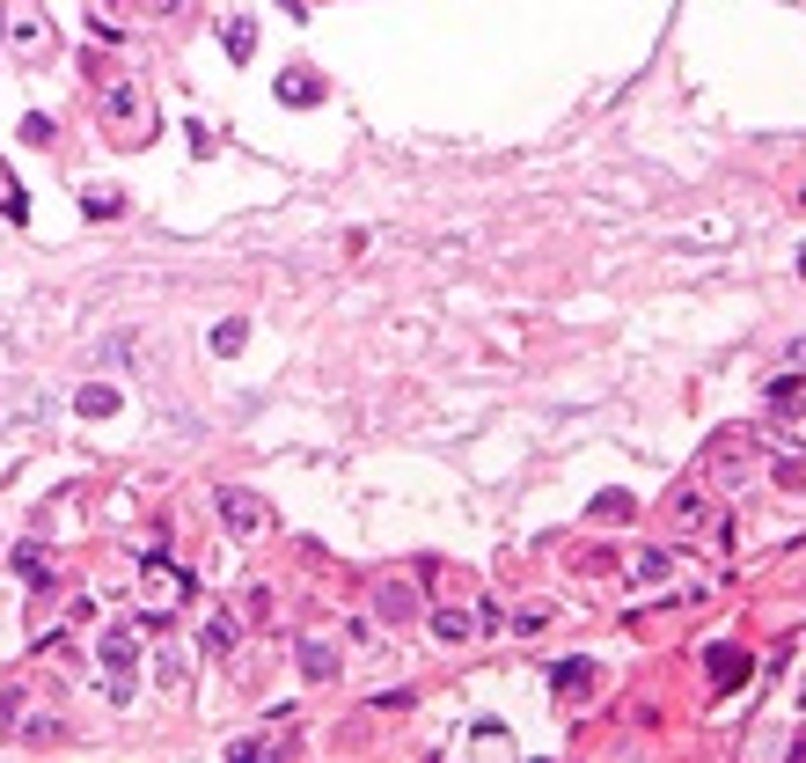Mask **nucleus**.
<instances>
[{"label":"nucleus","instance_id":"nucleus-6","mask_svg":"<svg viewBox=\"0 0 806 763\" xmlns=\"http://www.w3.org/2000/svg\"><path fill=\"white\" fill-rule=\"evenodd\" d=\"M704 675H711V691H740L748 654H740V646H711V654H704Z\"/></svg>","mask_w":806,"mask_h":763},{"label":"nucleus","instance_id":"nucleus-5","mask_svg":"<svg viewBox=\"0 0 806 763\" xmlns=\"http://www.w3.org/2000/svg\"><path fill=\"white\" fill-rule=\"evenodd\" d=\"M8 45H16L22 59H45V52H52V22L22 8V16H8Z\"/></svg>","mask_w":806,"mask_h":763},{"label":"nucleus","instance_id":"nucleus-14","mask_svg":"<svg viewBox=\"0 0 806 763\" xmlns=\"http://www.w3.org/2000/svg\"><path fill=\"white\" fill-rule=\"evenodd\" d=\"M411 609H419V595H411L403 580H389L382 587V617H411Z\"/></svg>","mask_w":806,"mask_h":763},{"label":"nucleus","instance_id":"nucleus-2","mask_svg":"<svg viewBox=\"0 0 806 763\" xmlns=\"http://www.w3.org/2000/svg\"><path fill=\"white\" fill-rule=\"evenodd\" d=\"M96 661H104V675H110V705H132V675H140V639H132L125 624H110L104 639H96Z\"/></svg>","mask_w":806,"mask_h":763},{"label":"nucleus","instance_id":"nucleus-17","mask_svg":"<svg viewBox=\"0 0 806 763\" xmlns=\"http://www.w3.org/2000/svg\"><path fill=\"white\" fill-rule=\"evenodd\" d=\"M155 675H161V691H184V654H176V646H169V654L155 661Z\"/></svg>","mask_w":806,"mask_h":763},{"label":"nucleus","instance_id":"nucleus-7","mask_svg":"<svg viewBox=\"0 0 806 763\" xmlns=\"http://www.w3.org/2000/svg\"><path fill=\"white\" fill-rule=\"evenodd\" d=\"M770 478H777V492H806V456H799V448H777Z\"/></svg>","mask_w":806,"mask_h":763},{"label":"nucleus","instance_id":"nucleus-18","mask_svg":"<svg viewBox=\"0 0 806 763\" xmlns=\"http://www.w3.org/2000/svg\"><path fill=\"white\" fill-rule=\"evenodd\" d=\"M81 411H88V419H104V411H118V397H110V390H81Z\"/></svg>","mask_w":806,"mask_h":763},{"label":"nucleus","instance_id":"nucleus-15","mask_svg":"<svg viewBox=\"0 0 806 763\" xmlns=\"http://www.w3.org/2000/svg\"><path fill=\"white\" fill-rule=\"evenodd\" d=\"M667 566H675V558H667V550H638V558H631V573H638V580H667Z\"/></svg>","mask_w":806,"mask_h":763},{"label":"nucleus","instance_id":"nucleus-19","mask_svg":"<svg viewBox=\"0 0 806 763\" xmlns=\"http://www.w3.org/2000/svg\"><path fill=\"white\" fill-rule=\"evenodd\" d=\"M0 45H8V16H0Z\"/></svg>","mask_w":806,"mask_h":763},{"label":"nucleus","instance_id":"nucleus-9","mask_svg":"<svg viewBox=\"0 0 806 763\" xmlns=\"http://www.w3.org/2000/svg\"><path fill=\"white\" fill-rule=\"evenodd\" d=\"M301 675H308V683H331V675H337V646L308 639V646H301Z\"/></svg>","mask_w":806,"mask_h":763},{"label":"nucleus","instance_id":"nucleus-8","mask_svg":"<svg viewBox=\"0 0 806 763\" xmlns=\"http://www.w3.org/2000/svg\"><path fill=\"white\" fill-rule=\"evenodd\" d=\"M104 110H110L118 125H140V89H132V81H110V89H104Z\"/></svg>","mask_w":806,"mask_h":763},{"label":"nucleus","instance_id":"nucleus-16","mask_svg":"<svg viewBox=\"0 0 806 763\" xmlns=\"http://www.w3.org/2000/svg\"><path fill=\"white\" fill-rule=\"evenodd\" d=\"M206 654H235V624H228V617L206 624Z\"/></svg>","mask_w":806,"mask_h":763},{"label":"nucleus","instance_id":"nucleus-20","mask_svg":"<svg viewBox=\"0 0 806 763\" xmlns=\"http://www.w3.org/2000/svg\"><path fill=\"white\" fill-rule=\"evenodd\" d=\"M799 280H806V257H799Z\"/></svg>","mask_w":806,"mask_h":763},{"label":"nucleus","instance_id":"nucleus-1","mask_svg":"<svg viewBox=\"0 0 806 763\" xmlns=\"http://www.w3.org/2000/svg\"><path fill=\"white\" fill-rule=\"evenodd\" d=\"M213 507H220V529L243 536V544H264V536L279 529V515H272L257 492H243V485H220V492H213Z\"/></svg>","mask_w":806,"mask_h":763},{"label":"nucleus","instance_id":"nucleus-11","mask_svg":"<svg viewBox=\"0 0 806 763\" xmlns=\"http://www.w3.org/2000/svg\"><path fill=\"white\" fill-rule=\"evenodd\" d=\"M799 404H806V382H799V374H777V382H770V411H777V419H792Z\"/></svg>","mask_w":806,"mask_h":763},{"label":"nucleus","instance_id":"nucleus-10","mask_svg":"<svg viewBox=\"0 0 806 763\" xmlns=\"http://www.w3.org/2000/svg\"><path fill=\"white\" fill-rule=\"evenodd\" d=\"M476 632V617L470 609H433V639H448V646H462Z\"/></svg>","mask_w":806,"mask_h":763},{"label":"nucleus","instance_id":"nucleus-3","mask_svg":"<svg viewBox=\"0 0 806 763\" xmlns=\"http://www.w3.org/2000/svg\"><path fill=\"white\" fill-rule=\"evenodd\" d=\"M711 521H719L711 478H704V485H675V492H667V529H675V536H704Z\"/></svg>","mask_w":806,"mask_h":763},{"label":"nucleus","instance_id":"nucleus-4","mask_svg":"<svg viewBox=\"0 0 806 763\" xmlns=\"http://www.w3.org/2000/svg\"><path fill=\"white\" fill-rule=\"evenodd\" d=\"M748 462H755V433H719L711 456H704V470H711V485H740Z\"/></svg>","mask_w":806,"mask_h":763},{"label":"nucleus","instance_id":"nucleus-13","mask_svg":"<svg viewBox=\"0 0 806 763\" xmlns=\"http://www.w3.org/2000/svg\"><path fill=\"white\" fill-rule=\"evenodd\" d=\"M220 45H228L235 59H249V52H257V22H243V16H235L228 30H220Z\"/></svg>","mask_w":806,"mask_h":763},{"label":"nucleus","instance_id":"nucleus-12","mask_svg":"<svg viewBox=\"0 0 806 763\" xmlns=\"http://www.w3.org/2000/svg\"><path fill=\"white\" fill-rule=\"evenodd\" d=\"M316 96H323L316 74H286V81H279V104H316Z\"/></svg>","mask_w":806,"mask_h":763}]
</instances>
